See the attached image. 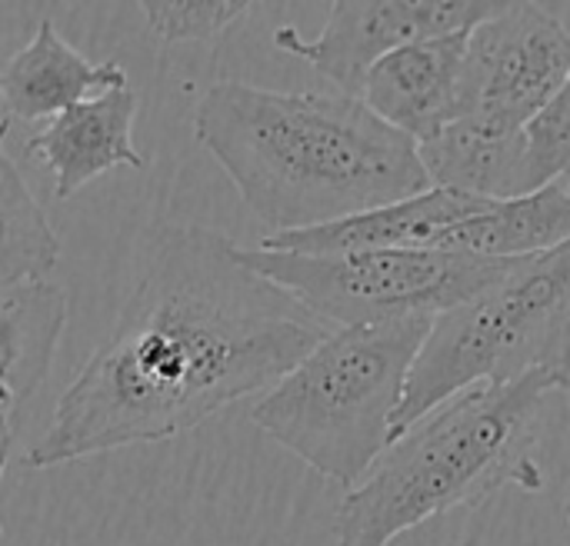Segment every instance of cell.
Returning a JSON list of instances; mask_svg holds the SVG:
<instances>
[{"instance_id": "1", "label": "cell", "mask_w": 570, "mask_h": 546, "mask_svg": "<svg viewBox=\"0 0 570 546\" xmlns=\"http://www.w3.org/2000/svg\"><path fill=\"white\" fill-rule=\"evenodd\" d=\"M331 334L294 294L254 274L224 234L164 227L144 280L60 394L23 467L190 434L217 410L271 394Z\"/></svg>"}, {"instance_id": "2", "label": "cell", "mask_w": 570, "mask_h": 546, "mask_svg": "<svg viewBox=\"0 0 570 546\" xmlns=\"http://www.w3.org/2000/svg\"><path fill=\"white\" fill-rule=\"evenodd\" d=\"M194 137L274 234L327 227L431 190L421 143L341 90L220 80L194 107Z\"/></svg>"}, {"instance_id": "3", "label": "cell", "mask_w": 570, "mask_h": 546, "mask_svg": "<svg viewBox=\"0 0 570 546\" xmlns=\"http://www.w3.org/2000/svg\"><path fill=\"white\" fill-rule=\"evenodd\" d=\"M564 384L531 374L514 384L474 387L411 430L377 460L367 480L337 507V546H391L401 534L484 504L501 487L544 490L534 457L538 420Z\"/></svg>"}, {"instance_id": "4", "label": "cell", "mask_w": 570, "mask_h": 546, "mask_svg": "<svg viewBox=\"0 0 570 546\" xmlns=\"http://www.w3.org/2000/svg\"><path fill=\"white\" fill-rule=\"evenodd\" d=\"M431 327V317H414L334 330L254 404L250 420L324 480L361 487L397 437Z\"/></svg>"}, {"instance_id": "5", "label": "cell", "mask_w": 570, "mask_h": 546, "mask_svg": "<svg viewBox=\"0 0 570 546\" xmlns=\"http://www.w3.org/2000/svg\"><path fill=\"white\" fill-rule=\"evenodd\" d=\"M531 374H551L568 390L570 244L521 260L498 287L434 320L394 434L401 437L474 387L514 384Z\"/></svg>"}, {"instance_id": "6", "label": "cell", "mask_w": 570, "mask_h": 546, "mask_svg": "<svg viewBox=\"0 0 570 546\" xmlns=\"http://www.w3.org/2000/svg\"><path fill=\"white\" fill-rule=\"evenodd\" d=\"M264 280L294 294L334 330L371 327L441 314L498 287L521 260H488L451 250H357V254H281L240 250Z\"/></svg>"}, {"instance_id": "7", "label": "cell", "mask_w": 570, "mask_h": 546, "mask_svg": "<svg viewBox=\"0 0 570 546\" xmlns=\"http://www.w3.org/2000/svg\"><path fill=\"white\" fill-rule=\"evenodd\" d=\"M568 73L564 20L544 3H504L498 17L471 30L461 120L498 137H524Z\"/></svg>"}, {"instance_id": "8", "label": "cell", "mask_w": 570, "mask_h": 546, "mask_svg": "<svg viewBox=\"0 0 570 546\" xmlns=\"http://www.w3.org/2000/svg\"><path fill=\"white\" fill-rule=\"evenodd\" d=\"M501 10L494 0H334L314 40L284 23L274 30V47L307 60L341 93L364 97L371 70L394 50L474 30Z\"/></svg>"}, {"instance_id": "9", "label": "cell", "mask_w": 570, "mask_h": 546, "mask_svg": "<svg viewBox=\"0 0 570 546\" xmlns=\"http://www.w3.org/2000/svg\"><path fill=\"white\" fill-rule=\"evenodd\" d=\"M471 30L417 40L384 57L367 83L364 103L417 143H431L464 107V60Z\"/></svg>"}, {"instance_id": "10", "label": "cell", "mask_w": 570, "mask_h": 546, "mask_svg": "<svg viewBox=\"0 0 570 546\" xmlns=\"http://www.w3.org/2000/svg\"><path fill=\"white\" fill-rule=\"evenodd\" d=\"M494 200L431 187L411 200L387 203L327 227L271 234L257 247L281 254H357V250H441L444 237L484 214Z\"/></svg>"}, {"instance_id": "11", "label": "cell", "mask_w": 570, "mask_h": 546, "mask_svg": "<svg viewBox=\"0 0 570 546\" xmlns=\"http://www.w3.org/2000/svg\"><path fill=\"white\" fill-rule=\"evenodd\" d=\"M134 120L137 93L127 83L53 117L23 143V157L43 160L53 173V197L70 200L110 167H147V157L134 143Z\"/></svg>"}, {"instance_id": "12", "label": "cell", "mask_w": 570, "mask_h": 546, "mask_svg": "<svg viewBox=\"0 0 570 546\" xmlns=\"http://www.w3.org/2000/svg\"><path fill=\"white\" fill-rule=\"evenodd\" d=\"M67 327V297L57 284H17L0 290V417L3 467L13 457L27 404L43 387Z\"/></svg>"}, {"instance_id": "13", "label": "cell", "mask_w": 570, "mask_h": 546, "mask_svg": "<svg viewBox=\"0 0 570 546\" xmlns=\"http://www.w3.org/2000/svg\"><path fill=\"white\" fill-rule=\"evenodd\" d=\"M127 87V70L117 60H90L70 47L53 20H40L27 47H20L0 73L3 130L10 120H53L63 110L87 100V93H107Z\"/></svg>"}, {"instance_id": "14", "label": "cell", "mask_w": 570, "mask_h": 546, "mask_svg": "<svg viewBox=\"0 0 570 546\" xmlns=\"http://www.w3.org/2000/svg\"><path fill=\"white\" fill-rule=\"evenodd\" d=\"M570 244V193L551 183L538 193L494 200L484 214L454 227L441 250L488 260H531Z\"/></svg>"}, {"instance_id": "15", "label": "cell", "mask_w": 570, "mask_h": 546, "mask_svg": "<svg viewBox=\"0 0 570 546\" xmlns=\"http://www.w3.org/2000/svg\"><path fill=\"white\" fill-rule=\"evenodd\" d=\"M421 160L431 187L461 190L484 200L521 197L524 137H498L454 120L441 137L421 143Z\"/></svg>"}, {"instance_id": "16", "label": "cell", "mask_w": 570, "mask_h": 546, "mask_svg": "<svg viewBox=\"0 0 570 546\" xmlns=\"http://www.w3.org/2000/svg\"><path fill=\"white\" fill-rule=\"evenodd\" d=\"M60 260V240L23 183L17 163L0 157V290L50 280Z\"/></svg>"}, {"instance_id": "17", "label": "cell", "mask_w": 570, "mask_h": 546, "mask_svg": "<svg viewBox=\"0 0 570 546\" xmlns=\"http://www.w3.org/2000/svg\"><path fill=\"white\" fill-rule=\"evenodd\" d=\"M570 173V73L548 107L524 130L521 197L561 183Z\"/></svg>"}, {"instance_id": "18", "label": "cell", "mask_w": 570, "mask_h": 546, "mask_svg": "<svg viewBox=\"0 0 570 546\" xmlns=\"http://www.w3.org/2000/svg\"><path fill=\"white\" fill-rule=\"evenodd\" d=\"M150 33L160 43L214 40L230 23L244 20L254 3L247 0H144L137 3Z\"/></svg>"}, {"instance_id": "19", "label": "cell", "mask_w": 570, "mask_h": 546, "mask_svg": "<svg viewBox=\"0 0 570 546\" xmlns=\"http://www.w3.org/2000/svg\"><path fill=\"white\" fill-rule=\"evenodd\" d=\"M564 514H568V527H570V480H568V497H564Z\"/></svg>"}, {"instance_id": "20", "label": "cell", "mask_w": 570, "mask_h": 546, "mask_svg": "<svg viewBox=\"0 0 570 546\" xmlns=\"http://www.w3.org/2000/svg\"><path fill=\"white\" fill-rule=\"evenodd\" d=\"M561 183H564V190H568V193H570V173H568V177H564V180H561Z\"/></svg>"}, {"instance_id": "21", "label": "cell", "mask_w": 570, "mask_h": 546, "mask_svg": "<svg viewBox=\"0 0 570 546\" xmlns=\"http://www.w3.org/2000/svg\"><path fill=\"white\" fill-rule=\"evenodd\" d=\"M568 394H570V384H568Z\"/></svg>"}]
</instances>
